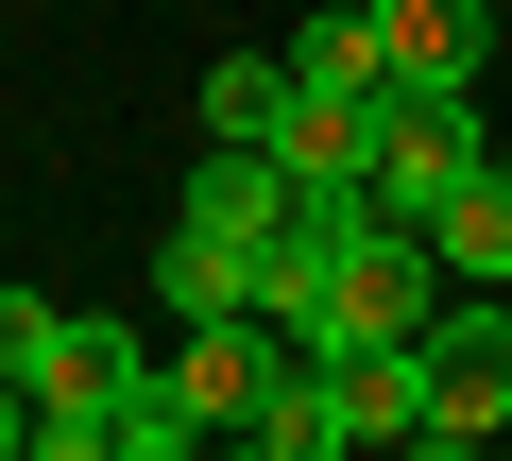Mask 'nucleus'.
I'll return each mask as SVG.
<instances>
[{
    "instance_id": "obj_1",
    "label": "nucleus",
    "mask_w": 512,
    "mask_h": 461,
    "mask_svg": "<svg viewBox=\"0 0 512 461\" xmlns=\"http://www.w3.org/2000/svg\"><path fill=\"white\" fill-rule=\"evenodd\" d=\"M0 359L35 393V461H120L137 410H154V359L120 325H86V308H35V291H0Z\"/></svg>"
},
{
    "instance_id": "obj_2",
    "label": "nucleus",
    "mask_w": 512,
    "mask_h": 461,
    "mask_svg": "<svg viewBox=\"0 0 512 461\" xmlns=\"http://www.w3.org/2000/svg\"><path fill=\"white\" fill-rule=\"evenodd\" d=\"M410 359H427V427H410V444H427V461H478V444L512 427V291H444Z\"/></svg>"
},
{
    "instance_id": "obj_3",
    "label": "nucleus",
    "mask_w": 512,
    "mask_h": 461,
    "mask_svg": "<svg viewBox=\"0 0 512 461\" xmlns=\"http://www.w3.org/2000/svg\"><path fill=\"white\" fill-rule=\"evenodd\" d=\"M274 376H291V325H274V308H205V325L154 359V393H171V427H188V444H239Z\"/></svg>"
},
{
    "instance_id": "obj_4",
    "label": "nucleus",
    "mask_w": 512,
    "mask_h": 461,
    "mask_svg": "<svg viewBox=\"0 0 512 461\" xmlns=\"http://www.w3.org/2000/svg\"><path fill=\"white\" fill-rule=\"evenodd\" d=\"M376 35H393V86H478L495 0H376Z\"/></svg>"
},
{
    "instance_id": "obj_5",
    "label": "nucleus",
    "mask_w": 512,
    "mask_h": 461,
    "mask_svg": "<svg viewBox=\"0 0 512 461\" xmlns=\"http://www.w3.org/2000/svg\"><path fill=\"white\" fill-rule=\"evenodd\" d=\"M427 257H444L461 291H512V171H495V154H478V171L427 205Z\"/></svg>"
},
{
    "instance_id": "obj_6",
    "label": "nucleus",
    "mask_w": 512,
    "mask_h": 461,
    "mask_svg": "<svg viewBox=\"0 0 512 461\" xmlns=\"http://www.w3.org/2000/svg\"><path fill=\"white\" fill-rule=\"evenodd\" d=\"M291 86H308V103H376V86H393L376 0H325V18H291Z\"/></svg>"
},
{
    "instance_id": "obj_7",
    "label": "nucleus",
    "mask_w": 512,
    "mask_h": 461,
    "mask_svg": "<svg viewBox=\"0 0 512 461\" xmlns=\"http://www.w3.org/2000/svg\"><path fill=\"white\" fill-rule=\"evenodd\" d=\"M154 308H171V325H205V308H256V257L222 240V222H171V240H154Z\"/></svg>"
},
{
    "instance_id": "obj_8",
    "label": "nucleus",
    "mask_w": 512,
    "mask_h": 461,
    "mask_svg": "<svg viewBox=\"0 0 512 461\" xmlns=\"http://www.w3.org/2000/svg\"><path fill=\"white\" fill-rule=\"evenodd\" d=\"M291 103H308V86H291V52H205V137H256V154H274V137H291Z\"/></svg>"
},
{
    "instance_id": "obj_9",
    "label": "nucleus",
    "mask_w": 512,
    "mask_h": 461,
    "mask_svg": "<svg viewBox=\"0 0 512 461\" xmlns=\"http://www.w3.org/2000/svg\"><path fill=\"white\" fill-rule=\"evenodd\" d=\"M308 188H376V103H291V137H274Z\"/></svg>"
},
{
    "instance_id": "obj_10",
    "label": "nucleus",
    "mask_w": 512,
    "mask_h": 461,
    "mask_svg": "<svg viewBox=\"0 0 512 461\" xmlns=\"http://www.w3.org/2000/svg\"><path fill=\"white\" fill-rule=\"evenodd\" d=\"M495 86H512V35H495Z\"/></svg>"
},
{
    "instance_id": "obj_11",
    "label": "nucleus",
    "mask_w": 512,
    "mask_h": 461,
    "mask_svg": "<svg viewBox=\"0 0 512 461\" xmlns=\"http://www.w3.org/2000/svg\"><path fill=\"white\" fill-rule=\"evenodd\" d=\"M495 171H512V137H495Z\"/></svg>"
}]
</instances>
